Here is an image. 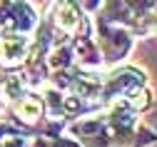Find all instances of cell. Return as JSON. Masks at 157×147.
Returning <instances> with one entry per match:
<instances>
[{
	"mask_svg": "<svg viewBox=\"0 0 157 147\" xmlns=\"http://www.w3.org/2000/svg\"><path fill=\"white\" fill-rule=\"evenodd\" d=\"M145 85V75L140 70H122L112 75V80H107L102 85V97H127L132 90Z\"/></svg>",
	"mask_w": 157,
	"mask_h": 147,
	"instance_id": "obj_1",
	"label": "cell"
},
{
	"mask_svg": "<svg viewBox=\"0 0 157 147\" xmlns=\"http://www.w3.org/2000/svg\"><path fill=\"white\" fill-rule=\"evenodd\" d=\"M30 40L20 33H10L0 37V62L3 65H20L28 55Z\"/></svg>",
	"mask_w": 157,
	"mask_h": 147,
	"instance_id": "obj_2",
	"label": "cell"
},
{
	"mask_svg": "<svg viewBox=\"0 0 157 147\" xmlns=\"http://www.w3.org/2000/svg\"><path fill=\"white\" fill-rule=\"evenodd\" d=\"M15 115L23 122H37V117L43 115V100L35 95H23L15 105Z\"/></svg>",
	"mask_w": 157,
	"mask_h": 147,
	"instance_id": "obj_3",
	"label": "cell"
},
{
	"mask_svg": "<svg viewBox=\"0 0 157 147\" xmlns=\"http://www.w3.org/2000/svg\"><path fill=\"white\" fill-rule=\"evenodd\" d=\"M77 8H75V3L72 0H60L57 3V13H55V25L60 28V30H65V33H72L75 28H77Z\"/></svg>",
	"mask_w": 157,
	"mask_h": 147,
	"instance_id": "obj_4",
	"label": "cell"
},
{
	"mask_svg": "<svg viewBox=\"0 0 157 147\" xmlns=\"http://www.w3.org/2000/svg\"><path fill=\"white\" fill-rule=\"evenodd\" d=\"M72 55H77V57H80V62H85V65H95V62L100 60L90 37H80V40H75V43H72Z\"/></svg>",
	"mask_w": 157,
	"mask_h": 147,
	"instance_id": "obj_5",
	"label": "cell"
},
{
	"mask_svg": "<svg viewBox=\"0 0 157 147\" xmlns=\"http://www.w3.org/2000/svg\"><path fill=\"white\" fill-rule=\"evenodd\" d=\"M70 65H72V48L63 45V48H57V50L50 55V68L65 70V68H70Z\"/></svg>",
	"mask_w": 157,
	"mask_h": 147,
	"instance_id": "obj_6",
	"label": "cell"
},
{
	"mask_svg": "<svg viewBox=\"0 0 157 147\" xmlns=\"http://www.w3.org/2000/svg\"><path fill=\"white\" fill-rule=\"evenodd\" d=\"M80 3H82V5L87 8V10H95V8H97V3H100V0H80Z\"/></svg>",
	"mask_w": 157,
	"mask_h": 147,
	"instance_id": "obj_7",
	"label": "cell"
}]
</instances>
